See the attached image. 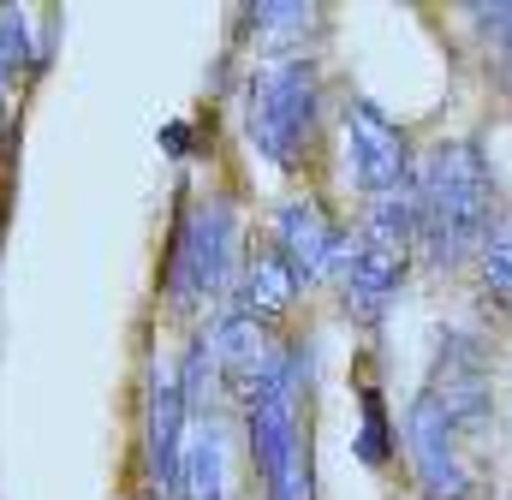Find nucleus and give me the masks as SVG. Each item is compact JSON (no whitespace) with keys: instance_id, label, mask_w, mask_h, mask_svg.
Wrapping results in <instances>:
<instances>
[{"instance_id":"7","label":"nucleus","mask_w":512,"mask_h":500,"mask_svg":"<svg viewBox=\"0 0 512 500\" xmlns=\"http://www.w3.org/2000/svg\"><path fill=\"white\" fill-rule=\"evenodd\" d=\"M209 346H215V364L227 375V387L245 399V411H251V399L268 387V375L280 370V358H286V352L268 346V328L256 316H245V310H221Z\"/></svg>"},{"instance_id":"9","label":"nucleus","mask_w":512,"mask_h":500,"mask_svg":"<svg viewBox=\"0 0 512 500\" xmlns=\"http://www.w3.org/2000/svg\"><path fill=\"white\" fill-rule=\"evenodd\" d=\"M185 429H191V405L179 393V375L161 370L149 375V477L161 495H179V465H185Z\"/></svg>"},{"instance_id":"14","label":"nucleus","mask_w":512,"mask_h":500,"mask_svg":"<svg viewBox=\"0 0 512 500\" xmlns=\"http://www.w3.org/2000/svg\"><path fill=\"white\" fill-rule=\"evenodd\" d=\"M36 66V48H30V18L24 12H0V84H12L18 72Z\"/></svg>"},{"instance_id":"1","label":"nucleus","mask_w":512,"mask_h":500,"mask_svg":"<svg viewBox=\"0 0 512 500\" xmlns=\"http://www.w3.org/2000/svg\"><path fill=\"white\" fill-rule=\"evenodd\" d=\"M489 227H495V179L483 149L471 137L435 143L417 167V245L429 250L435 268H453L471 250H483Z\"/></svg>"},{"instance_id":"17","label":"nucleus","mask_w":512,"mask_h":500,"mask_svg":"<svg viewBox=\"0 0 512 500\" xmlns=\"http://www.w3.org/2000/svg\"><path fill=\"white\" fill-rule=\"evenodd\" d=\"M0 131H6V114H0Z\"/></svg>"},{"instance_id":"12","label":"nucleus","mask_w":512,"mask_h":500,"mask_svg":"<svg viewBox=\"0 0 512 500\" xmlns=\"http://www.w3.org/2000/svg\"><path fill=\"white\" fill-rule=\"evenodd\" d=\"M483 280H489V292L512 304V215H495V227H489V239H483Z\"/></svg>"},{"instance_id":"16","label":"nucleus","mask_w":512,"mask_h":500,"mask_svg":"<svg viewBox=\"0 0 512 500\" xmlns=\"http://www.w3.org/2000/svg\"><path fill=\"white\" fill-rule=\"evenodd\" d=\"M358 459H364V465H382V459H387V411H382V393H364V429H358Z\"/></svg>"},{"instance_id":"15","label":"nucleus","mask_w":512,"mask_h":500,"mask_svg":"<svg viewBox=\"0 0 512 500\" xmlns=\"http://www.w3.org/2000/svg\"><path fill=\"white\" fill-rule=\"evenodd\" d=\"M471 18L501 42V60H495V78H501V90L512 96V0H501V6H471Z\"/></svg>"},{"instance_id":"4","label":"nucleus","mask_w":512,"mask_h":500,"mask_svg":"<svg viewBox=\"0 0 512 500\" xmlns=\"http://www.w3.org/2000/svg\"><path fill=\"white\" fill-rule=\"evenodd\" d=\"M239 256V233H233V209L227 203H197L185 209L179 233H173V262H167V304L173 310H203L209 298L227 292Z\"/></svg>"},{"instance_id":"5","label":"nucleus","mask_w":512,"mask_h":500,"mask_svg":"<svg viewBox=\"0 0 512 500\" xmlns=\"http://www.w3.org/2000/svg\"><path fill=\"white\" fill-rule=\"evenodd\" d=\"M405 447H411V471L429 500H471V471L459 453V423L447 411V399L429 387L417 393L411 417H405Z\"/></svg>"},{"instance_id":"8","label":"nucleus","mask_w":512,"mask_h":500,"mask_svg":"<svg viewBox=\"0 0 512 500\" xmlns=\"http://www.w3.org/2000/svg\"><path fill=\"white\" fill-rule=\"evenodd\" d=\"M274 239H280V256L298 268V280H316V274H328V268H340L346 274V239L334 233V221L322 215V203H310V197H292V203H280V215H274Z\"/></svg>"},{"instance_id":"13","label":"nucleus","mask_w":512,"mask_h":500,"mask_svg":"<svg viewBox=\"0 0 512 500\" xmlns=\"http://www.w3.org/2000/svg\"><path fill=\"white\" fill-rule=\"evenodd\" d=\"M251 36L274 42V36H304L316 24V6H298V0H268V6H251Z\"/></svg>"},{"instance_id":"10","label":"nucleus","mask_w":512,"mask_h":500,"mask_svg":"<svg viewBox=\"0 0 512 500\" xmlns=\"http://www.w3.org/2000/svg\"><path fill=\"white\" fill-rule=\"evenodd\" d=\"M227 435L215 417H191L185 429V465H179V500H227Z\"/></svg>"},{"instance_id":"3","label":"nucleus","mask_w":512,"mask_h":500,"mask_svg":"<svg viewBox=\"0 0 512 500\" xmlns=\"http://www.w3.org/2000/svg\"><path fill=\"white\" fill-rule=\"evenodd\" d=\"M251 459L268 500H310V453L298 429V358H280L251 399Z\"/></svg>"},{"instance_id":"2","label":"nucleus","mask_w":512,"mask_h":500,"mask_svg":"<svg viewBox=\"0 0 512 500\" xmlns=\"http://www.w3.org/2000/svg\"><path fill=\"white\" fill-rule=\"evenodd\" d=\"M316 108H322V90H316V66L286 54L274 66H262L245 90V137L256 143L262 161L274 167H298L310 137H316Z\"/></svg>"},{"instance_id":"11","label":"nucleus","mask_w":512,"mask_h":500,"mask_svg":"<svg viewBox=\"0 0 512 500\" xmlns=\"http://www.w3.org/2000/svg\"><path fill=\"white\" fill-rule=\"evenodd\" d=\"M298 268L280 256V250H256L251 262H245V286H239V310L256 316V322H274V316H286L292 310V298H298Z\"/></svg>"},{"instance_id":"6","label":"nucleus","mask_w":512,"mask_h":500,"mask_svg":"<svg viewBox=\"0 0 512 500\" xmlns=\"http://www.w3.org/2000/svg\"><path fill=\"white\" fill-rule=\"evenodd\" d=\"M346 137H352V173L370 197H387L399 185H411V149L405 131L387 120L376 102H352L346 114Z\"/></svg>"}]
</instances>
